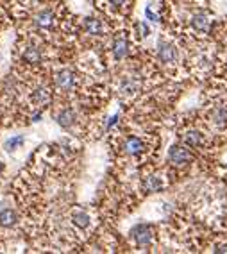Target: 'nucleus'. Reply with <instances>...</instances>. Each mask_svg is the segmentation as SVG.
<instances>
[{
    "mask_svg": "<svg viewBox=\"0 0 227 254\" xmlns=\"http://www.w3.org/2000/svg\"><path fill=\"white\" fill-rule=\"evenodd\" d=\"M131 238L138 249H147L154 242V227L150 224H138L131 229Z\"/></svg>",
    "mask_w": 227,
    "mask_h": 254,
    "instance_id": "f257e3e1",
    "label": "nucleus"
},
{
    "mask_svg": "<svg viewBox=\"0 0 227 254\" xmlns=\"http://www.w3.org/2000/svg\"><path fill=\"white\" fill-rule=\"evenodd\" d=\"M193 160V156L191 152L188 151V147L186 145H174L170 147V151H168V161H170L174 167H186L190 161Z\"/></svg>",
    "mask_w": 227,
    "mask_h": 254,
    "instance_id": "f03ea898",
    "label": "nucleus"
},
{
    "mask_svg": "<svg viewBox=\"0 0 227 254\" xmlns=\"http://www.w3.org/2000/svg\"><path fill=\"white\" fill-rule=\"evenodd\" d=\"M177 57H179V54H177V47L174 45V43L168 42V40L159 42L158 59L163 63V65H174V63L177 61Z\"/></svg>",
    "mask_w": 227,
    "mask_h": 254,
    "instance_id": "7ed1b4c3",
    "label": "nucleus"
},
{
    "mask_svg": "<svg viewBox=\"0 0 227 254\" xmlns=\"http://www.w3.org/2000/svg\"><path fill=\"white\" fill-rule=\"evenodd\" d=\"M147 151L145 147V141L141 140L139 136H129L127 140L124 141V152L129 156H139Z\"/></svg>",
    "mask_w": 227,
    "mask_h": 254,
    "instance_id": "20e7f679",
    "label": "nucleus"
},
{
    "mask_svg": "<svg viewBox=\"0 0 227 254\" xmlns=\"http://www.w3.org/2000/svg\"><path fill=\"white\" fill-rule=\"evenodd\" d=\"M181 140L186 147H191V149L204 145V134L199 129H188V131H184L181 134Z\"/></svg>",
    "mask_w": 227,
    "mask_h": 254,
    "instance_id": "39448f33",
    "label": "nucleus"
},
{
    "mask_svg": "<svg viewBox=\"0 0 227 254\" xmlns=\"http://www.w3.org/2000/svg\"><path fill=\"white\" fill-rule=\"evenodd\" d=\"M54 83H56V86L59 89L68 91V89H72L75 86V74L72 70H63L54 77Z\"/></svg>",
    "mask_w": 227,
    "mask_h": 254,
    "instance_id": "423d86ee",
    "label": "nucleus"
},
{
    "mask_svg": "<svg viewBox=\"0 0 227 254\" xmlns=\"http://www.w3.org/2000/svg\"><path fill=\"white\" fill-rule=\"evenodd\" d=\"M209 120L215 127H226L227 126V106L220 104V106H215L211 111H209Z\"/></svg>",
    "mask_w": 227,
    "mask_h": 254,
    "instance_id": "0eeeda50",
    "label": "nucleus"
},
{
    "mask_svg": "<svg viewBox=\"0 0 227 254\" xmlns=\"http://www.w3.org/2000/svg\"><path fill=\"white\" fill-rule=\"evenodd\" d=\"M167 186L165 183V179L158 174H152V175H147L143 179V190L147 193H154V192H161L163 188Z\"/></svg>",
    "mask_w": 227,
    "mask_h": 254,
    "instance_id": "6e6552de",
    "label": "nucleus"
},
{
    "mask_svg": "<svg viewBox=\"0 0 227 254\" xmlns=\"http://www.w3.org/2000/svg\"><path fill=\"white\" fill-rule=\"evenodd\" d=\"M50 89L45 88V86H42V88H36L33 91V95H31V100H33L34 106H38V108H45V106H48L50 104Z\"/></svg>",
    "mask_w": 227,
    "mask_h": 254,
    "instance_id": "1a4fd4ad",
    "label": "nucleus"
},
{
    "mask_svg": "<svg viewBox=\"0 0 227 254\" xmlns=\"http://www.w3.org/2000/svg\"><path fill=\"white\" fill-rule=\"evenodd\" d=\"M190 25L197 33H208L209 25H211V20H209V16L206 13H195L190 20Z\"/></svg>",
    "mask_w": 227,
    "mask_h": 254,
    "instance_id": "9d476101",
    "label": "nucleus"
},
{
    "mask_svg": "<svg viewBox=\"0 0 227 254\" xmlns=\"http://www.w3.org/2000/svg\"><path fill=\"white\" fill-rule=\"evenodd\" d=\"M127 54H129V40L125 36L116 38L115 43H113V56H115V59L116 61H122L124 57H127Z\"/></svg>",
    "mask_w": 227,
    "mask_h": 254,
    "instance_id": "9b49d317",
    "label": "nucleus"
},
{
    "mask_svg": "<svg viewBox=\"0 0 227 254\" xmlns=\"http://www.w3.org/2000/svg\"><path fill=\"white\" fill-rule=\"evenodd\" d=\"M139 86H141V81H139L138 77H133V76L124 77L120 83V91L124 95H133L138 91Z\"/></svg>",
    "mask_w": 227,
    "mask_h": 254,
    "instance_id": "f8f14e48",
    "label": "nucleus"
},
{
    "mask_svg": "<svg viewBox=\"0 0 227 254\" xmlns=\"http://www.w3.org/2000/svg\"><path fill=\"white\" fill-rule=\"evenodd\" d=\"M22 59L25 63H29V65H36V63L42 61V52H40L38 47H34V45H27L22 50Z\"/></svg>",
    "mask_w": 227,
    "mask_h": 254,
    "instance_id": "ddd939ff",
    "label": "nucleus"
},
{
    "mask_svg": "<svg viewBox=\"0 0 227 254\" xmlns=\"http://www.w3.org/2000/svg\"><path fill=\"white\" fill-rule=\"evenodd\" d=\"M56 120H57V124H59L61 127L68 129V127H72L75 124V111H74V109H70V108L61 109L59 113L56 115Z\"/></svg>",
    "mask_w": 227,
    "mask_h": 254,
    "instance_id": "4468645a",
    "label": "nucleus"
},
{
    "mask_svg": "<svg viewBox=\"0 0 227 254\" xmlns=\"http://www.w3.org/2000/svg\"><path fill=\"white\" fill-rule=\"evenodd\" d=\"M84 31H86V34H90V36H100V34L104 33V25L102 22L98 18H86L84 20Z\"/></svg>",
    "mask_w": 227,
    "mask_h": 254,
    "instance_id": "2eb2a0df",
    "label": "nucleus"
},
{
    "mask_svg": "<svg viewBox=\"0 0 227 254\" xmlns=\"http://www.w3.org/2000/svg\"><path fill=\"white\" fill-rule=\"evenodd\" d=\"M18 220V215L13 208H4L0 210V226L2 227H13Z\"/></svg>",
    "mask_w": 227,
    "mask_h": 254,
    "instance_id": "dca6fc26",
    "label": "nucleus"
},
{
    "mask_svg": "<svg viewBox=\"0 0 227 254\" xmlns=\"http://www.w3.org/2000/svg\"><path fill=\"white\" fill-rule=\"evenodd\" d=\"M34 24L38 25L40 29H48L52 27L54 24V13L50 9H43L36 14V18H34Z\"/></svg>",
    "mask_w": 227,
    "mask_h": 254,
    "instance_id": "f3484780",
    "label": "nucleus"
},
{
    "mask_svg": "<svg viewBox=\"0 0 227 254\" xmlns=\"http://www.w3.org/2000/svg\"><path fill=\"white\" fill-rule=\"evenodd\" d=\"M72 222H74L75 227H79V229H86V227L90 226L91 218H90V215L86 212H74V213H72Z\"/></svg>",
    "mask_w": 227,
    "mask_h": 254,
    "instance_id": "a211bd4d",
    "label": "nucleus"
},
{
    "mask_svg": "<svg viewBox=\"0 0 227 254\" xmlns=\"http://www.w3.org/2000/svg\"><path fill=\"white\" fill-rule=\"evenodd\" d=\"M23 143V136H13V138H9V140L5 141V151L7 152H13L14 149H18L20 145Z\"/></svg>",
    "mask_w": 227,
    "mask_h": 254,
    "instance_id": "6ab92c4d",
    "label": "nucleus"
},
{
    "mask_svg": "<svg viewBox=\"0 0 227 254\" xmlns=\"http://www.w3.org/2000/svg\"><path fill=\"white\" fill-rule=\"evenodd\" d=\"M135 29H136V33H138L139 38H145V36H148V34H150V27H148L145 22H136Z\"/></svg>",
    "mask_w": 227,
    "mask_h": 254,
    "instance_id": "aec40b11",
    "label": "nucleus"
},
{
    "mask_svg": "<svg viewBox=\"0 0 227 254\" xmlns=\"http://www.w3.org/2000/svg\"><path fill=\"white\" fill-rule=\"evenodd\" d=\"M145 14H147V18L150 20V22H159L158 14H156L152 9H150V5H147V9H145Z\"/></svg>",
    "mask_w": 227,
    "mask_h": 254,
    "instance_id": "412c9836",
    "label": "nucleus"
},
{
    "mask_svg": "<svg viewBox=\"0 0 227 254\" xmlns=\"http://www.w3.org/2000/svg\"><path fill=\"white\" fill-rule=\"evenodd\" d=\"M215 251H217V253H227V244L217 245V247H215Z\"/></svg>",
    "mask_w": 227,
    "mask_h": 254,
    "instance_id": "4be33fe9",
    "label": "nucleus"
},
{
    "mask_svg": "<svg viewBox=\"0 0 227 254\" xmlns=\"http://www.w3.org/2000/svg\"><path fill=\"white\" fill-rule=\"evenodd\" d=\"M109 4L115 5V7H120V5L125 4V0H109Z\"/></svg>",
    "mask_w": 227,
    "mask_h": 254,
    "instance_id": "5701e85b",
    "label": "nucleus"
},
{
    "mask_svg": "<svg viewBox=\"0 0 227 254\" xmlns=\"http://www.w3.org/2000/svg\"><path fill=\"white\" fill-rule=\"evenodd\" d=\"M4 170H5L4 163H2V161H0V177H2V174H4Z\"/></svg>",
    "mask_w": 227,
    "mask_h": 254,
    "instance_id": "b1692460",
    "label": "nucleus"
}]
</instances>
